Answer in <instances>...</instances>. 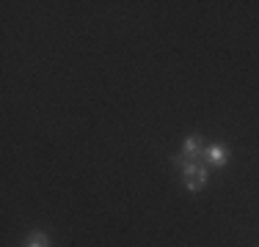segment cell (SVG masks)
I'll list each match as a JSON object with an SVG mask.
<instances>
[{
	"label": "cell",
	"mask_w": 259,
	"mask_h": 247,
	"mask_svg": "<svg viewBox=\"0 0 259 247\" xmlns=\"http://www.w3.org/2000/svg\"><path fill=\"white\" fill-rule=\"evenodd\" d=\"M182 178H185V190H190V193H201L207 187V170L193 162L182 165Z\"/></svg>",
	"instance_id": "obj_1"
},
{
	"label": "cell",
	"mask_w": 259,
	"mask_h": 247,
	"mask_svg": "<svg viewBox=\"0 0 259 247\" xmlns=\"http://www.w3.org/2000/svg\"><path fill=\"white\" fill-rule=\"evenodd\" d=\"M204 154H207V159L215 165V168H224V165L229 162V154H226V148H224V146H209Z\"/></svg>",
	"instance_id": "obj_2"
},
{
	"label": "cell",
	"mask_w": 259,
	"mask_h": 247,
	"mask_svg": "<svg viewBox=\"0 0 259 247\" xmlns=\"http://www.w3.org/2000/svg\"><path fill=\"white\" fill-rule=\"evenodd\" d=\"M199 154H201V140L199 135H190L182 146V157H199Z\"/></svg>",
	"instance_id": "obj_3"
},
{
	"label": "cell",
	"mask_w": 259,
	"mask_h": 247,
	"mask_svg": "<svg viewBox=\"0 0 259 247\" xmlns=\"http://www.w3.org/2000/svg\"><path fill=\"white\" fill-rule=\"evenodd\" d=\"M25 247H50V239H47V233L36 231L33 236L28 239V244H25Z\"/></svg>",
	"instance_id": "obj_4"
}]
</instances>
